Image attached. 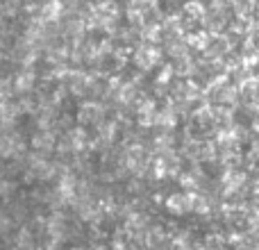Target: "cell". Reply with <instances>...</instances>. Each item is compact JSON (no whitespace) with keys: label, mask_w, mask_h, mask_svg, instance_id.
Masks as SVG:
<instances>
[]
</instances>
